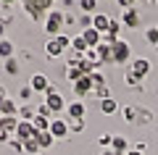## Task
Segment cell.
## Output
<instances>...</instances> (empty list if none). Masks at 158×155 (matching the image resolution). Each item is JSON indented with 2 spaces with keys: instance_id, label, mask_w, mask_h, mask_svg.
I'll return each mask as SVG.
<instances>
[{
  "instance_id": "7402d4cb",
  "label": "cell",
  "mask_w": 158,
  "mask_h": 155,
  "mask_svg": "<svg viewBox=\"0 0 158 155\" xmlns=\"http://www.w3.org/2000/svg\"><path fill=\"white\" fill-rule=\"evenodd\" d=\"M95 6H98V0H79V8L85 13H90V11H95Z\"/></svg>"
},
{
  "instance_id": "f35d334b",
  "label": "cell",
  "mask_w": 158,
  "mask_h": 155,
  "mask_svg": "<svg viewBox=\"0 0 158 155\" xmlns=\"http://www.w3.org/2000/svg\"><path fill=\"white\" fill-rule=\"evenodd\" d=\"M156 3H158V0H156Z\"/></svg>"
},
{
  "instance_id": "8d00e7d4",
  "label": "cell",
  "mask_w": 158,
  "mask_h": 155,
  "mask_svg": "<svg viewBox=\"0 0 158 155\" xmlns=\"http://www.w3.org/2000/svg\"><path fill=\"white\" fill-rule=\"evenodd\" d=\"M103 155H116V153H113V150H106V153H103Z\"/></svg>"
},
{
  "instance_id": "7c38bea8",
  "label": "cell",
  "mask_w": 158,
  "mask_h": 155,
  "mask_svg": "<svg viewBox=\"0 0 158 155\" xmlns=\"http://www.w3.org/2000/svg\"><path fill=\"white\" fill-rule=\"evenodd\" d=\"M71 50H74V55H77V58H82V55L87 53V50H90V47H87V42H85V37H82V34L71 37Z\"/></svg>"
},
{
  "instance_id": "ba28073f",
  "label": "cell",
  "mask_w": 158,
  "mask_h": 155,
  "mask_svg": "<svg viewBox=\"0 0 158 155\" xmlns=\"http://www.w3.org/2000/svg\"><path fill=\"white\" fill-rule=\"evenodd\" d=\"M82 37H85V42H87V47H98V45L103 42V34L98 32V29H85V32H82Z\"/></svg>"
},
{
  "instance_id": "e575fe53",
  "label": "cell",
  "mask_w": 158,
  "mask_h": 155,
  "mask_svg": "<svg viewBox=\"0 0 158 155\" xmlns=\"http://www.w3.org/2000/svg\"><path fill=\"white\" fill-rule=\"evenodd\" d=\"M0 97H6V87L3 84H0Z\"/></svg>"
},
{
  "instance_id": "9a60e30c",
  "label": "cell",
  "mask_w": 158,
  "mask_h": 155,
  "mask_svg": "<svg viewBox=\"0 0 158 155\" xmlns=\"http://www.w3.org/2000/svg\"><path fill=\"white\" fill-rule=\"evenodd\" d=\"M124 24L127 27H137V24H140V13H137L135 8H127L124 11Z\"/></svg>"
},
{
  "instance_id": "52a82bcc",
  "label": "cell",
  "mask_w": 158,
  "mask_h": 155,
  "mask_svg": "<svg viewBox=\"0 0 158 155\" xmlns=\"http://www.w3.org/2000/svg\"><path fill=\"white\" fill-rule=\"evenodd\" d=\"M92 29H98L100 34H106L108 29H111V18H108L106 13H95V16H92Z\"/></svg>"
},
{
  "instance_id": "603a6c76",
  "label": "cell",
  "mask_w": 158,
  "mask_h": 155,
  "mask_svg": "<svg viewBox=\"0 0 158 155\" xmlns=\"http://www.w3.org/2000/svg\"><path fill=\"white\" fill-rule=\"evenodd\" d=\"M69 129H71V132H82V129H85V118H71Z\"/></svg>"
},
{
  "instance_id": "83f0119b",
  "label": "cell",
  "mask_w": 158,
  "mask_h": 155,
  "mask_svg": "<svg viewBox=\"0 0 158 155\" xmlns=\"http://www.w3.org/2000/svg\"><path fill=\"white\" fill-rule=\"evenodd\" d=\"M127 84H140V76H137L135 71H129L127 74Z\"/></svg>"
},
{
  "instance_id": "ffe728a7",
  "label": "cell",
  "mask_w": 158,
  "mask_h": 155,
  "mask_svg": "<svg viewBox=\"0 0 158 155\" xmlns=\"http://www.w3.org/2000/svg\"><path fill=\"white\" fill-rule=\"evenodd\" d=\"M145 39L150 45H158V27H148L145 29Z\"/></svg>"
},
{
  "instance_id": "1f68e13d",
  "label": "cell",
  "mask_w": 158,
  "mask_h": 155,
  "mask_svg": "<svg viewBox=\"0 0 158 155\" xmlns=\"http://www.w3.org/2000/svg\"><path fill=\"white\" fill-rule=\"evenodd\" d=\"M140 116H142V121H150L153 113H150V111H140Z\"/></svg>"
},
{
  "instance_id": "9c48e42d",
  "label": "cell",
  "mask_w": 158,
  "mask_h": 155,
  "mask_svg": "<svg viewBox=\"0 0 158 155\" xmlns=\"http://www.w3.org/2000/svg\"><path fill=\"white\" fill-rule=\"evenodd\" d=\"M29 87H32V89H37V92H48V89H50V82H48V76H45V74H34V76H32V82H29Z\"/></svg>"
},
{
  "instance_id": "5b68a950",
  "label": "cell",
  "mask_w": 158,
  "mask_h": 155,
  "mask_svg": "<svg viewBox=\"0 0 158 155\" xmlns=\"http://www.w3.org/2000/svg\"><path fill=\"white\" fill-rule=\"evenodd\" d=\"M34 134H37V129H34V124H32V121H19V126H16V137L21 139V142L32 139Z\"/></svg>"
},
{
  "instance_id": "30bf717a",
  "label": "cell",
  "mask_w": 158,
  "mask_h": 155,
  "mask_svg": "<svg viewBox=\"0 0 158 155\" xmlns=\"http://www.w3.org/2000/svg\"><path fill=\"white\" fill-rule=\"evenodd\" d=\"M132 71H135L140 79H145L148 74H150V61H148V58H137V61L132 63Z\"/></svg>"
},
{
  "instance_id": "7a4b0ae2",
  "label": "cell",
  "mask_w": 158,
  "mask_h": 155,
  "mask_svg": "<svg viewBox=\"0 0 158 155\" xmlns=\"http://www.w3.org/2000/svg\"><path fill=\"white\" fill-rule=\"evenodd\" d=\"M45 105L50 108L53 113H61L63 108H66V100H63V95L58 92V89H53V87H50V89L45 92Z\"/></svg>"
},
{
  "instance_id": "f1b7e54d",
  "label": "cell",
  "mask_w": 158,
  "mask_h": 155,
  "mask_svg": "<svg viewBox=\"0 0 158 155\" xmlns=\"http://www.w3.org/2000/svg\"><path fill=\"white\" fill-rule=\"evenodd\" d=\"M19 97H21V100H29V97H32V87H24L21 92H19Z\"/></svg>"
},
{
  "instance_id": "4fadbf2b",
  "label": "cell",
  "mask_w": 158,
  "mask_h": 155,
  "mask_svg": "<svg viewBox=\"0 0 158 155\" xmlns=\"http://www.w3.org/2000/svg\"><path fill=\"white\" fill-rule=\"evenodd\" d=\"M45 53H48V58H58L63 53V47H61V42H58L56 37H50V39H48V45H45Z\"/></svg>"
},
{
  "instance_id": "2e32d148",
  "label": "cell",
  "mask_w": 158,
  "mask_h": 155,
  "mask_svg": "<svg viewBox=\"0 0 158 155\" xmlns=\"http://www.w3.org/2000/svg\"><path fill=\"white\" fill-rule=\"evenodd\" d=\"M113 153L121 155V153H129V142L124 137H113Z\"/></svg>"
},
{
  "instance_id": "74e56055",
  "label": "cell",
  "mask_w": 158,
  "mask_h": 155,
  "mask_svg": "<svg viewBox=\"0 0 158 155\" xmlns=\"http://www.w3.org/2000/svg\"><path fill=\"white\" fill-rule=\"evenodd\" d=\"M40 155H42V153H40Z\"/></svg>"
},
{
  "instance_id": "836d02e7",
  "label": "cell",
  "mask_w": 158,
  "mask_h": 155,
  "mask_svg": "<svg viewBox=\"0 0 158 155\" xmlns=\"http://www.w3.org/2000/svg\"><path fill=\"white\" fill-rule=\"evenodd\" d=\"M127 155H145V153H140V150H135V147H132V150H129Z\"/></svg>"
},
{
  "instance_id": "4316f807",
  "label": "cell",
  "mask_w": 158,
  "mask_h": 155,
  "mask_svg": "<svg viewBox=\"0 0 158 155\" xmlns=\"http://www.w3.org/2000/svg\"><path fill=\"white\" fill-rule=\"evenodd\" d=\"M56 39H58V42H61V47H63V50H66V47H71V39H69L66 34H58Z\"/></svg>"
},
{
  "instance_id": "e0dca14e",
  "label": "cell",
  "mask_w": 158,
  "mask_h": 155,
  "mask_svg": "<svg viewBox=\"0 0 158 155\" xmlns=\"http://www.w3.org/2000/svg\"><path fill=\"white\" fill-rule=\"evenodd\" d=\"M0 58H13V42H8V39H0Z\"/></svg>"
},
{
  "instance_id": "5bb4252c",
  "label": "cell",
  "mask_w": 158,
  "mask_h": 155,
  "mask_svg": "<svg viewBox=\"0 0 158 155\" xmlns=\"http://www.w3.org/2000/svg\"><path fill=\"white\" fill-rule=\"evenodd\" d=\"M34 139L40 142V147H50V145L56 142V137H53L50 132H37V134H34Z\"/></svg>"
},
{
  "instance_id": "d4e9b609",
  "label": "cell",
  "mask_w": 158,
  "mask_h": 155,
  "mask_svg": "<svg viewBox=\"0 0 158 155\" xmlns=\"http://www.w3.org/2000/svg\"><path fill=\"white\" fill-rule=\"evenodd\" d=\"M32 3L40 8V11H50V6H53V0H32Z\"/></svg>"
},
{
  "instance_id": "6da1fadb",
  "label": "cell",
  "mask_w": 158,
  "mask_h": 155,
  "mask_svg": "<svg viewBox=\"0 0 158 155\" xmlns=\"http://www.w3.org/2000/svg\"><path fill=\"white\" fill-rule=\"evenodd\" d=\"M66 21V16H63V11H48V18H45V32L53 34V37H58L61 34V24Z\"/></svg>"
},
{
  "instance_id": "3957f363",
  "label": "cell",
  "mask_w": 158,
  "mask_h": 155,
  "mask_svg": "<svg viewBox=\"0 0 158 155\" xmlns=\"http://www.w3.org/2000/svg\"><path fill=\"white\" fill-rule=\"evenodd\" d=\"M129 55H132V45L127 42V39H116V42H113V63L129 61Z\"/></svg>"
},
{
  "instance_id": "ac0fdd59",
  "label": "cell",
  "mask_w": 158,
  "mask_h": 155,
  "mask_svg": "<svg viewBox=\"0 0 158 155\" xmlns=\"http://www.w3.org/2000/svg\"><path fill=\"white\" fill-rule=\"evenodd\" d=\"M100 111H103V113H116V111H118V103H116L113 97H106V100L100 103Z\"/></svg>"
},
{
  "instance_id": "f546056e",
  "label": "cell",
  "mask_w": 158,
  "mask_h": 155,
  "mask_svg": "<svg viewBox=\"0 0 158 155\" xmlns=\"http://www.w3.org/2000/svg\"><path fill=\"white\" fill-rule=\"evenodd\" d=\"M108 32L118 37V32H121V24H118V21H111V29H108Z\"/></svg>"
},
{
  "instance_id": "4dcf8cb0",
  "label": "cell",
  "mask_w": 158,
  "mask_h": 155,
  "mask_svg": "<svg viewBox=\"0 0 158 155\" xmlns=\"http://www.w3.org/2000/svg\"><path fill=\"white\" fill-rule=\"evenodd\" d=\"M118 6H121V8L127 11V8H132V6H135V0H118Z\"/></svg>"
},
{
  "instance_id": "484cf974",
  "label": "cell",
  "mask_w": 158,
  "mask_h": 155,
  "mask_svg": "<svg viewBox=\"0 0 158 155\" xmlns=\"http://www.w3.org/2000/svg\"><path fill=\"white\" fill-rule=\"evenodd\" d=\"M37 116H42V118H48V116H53V111H50V108L45 105V103H42V105L37 108Z\"/></svg>"
},
{
  "instance_id": "d6986e66",
  "label": "cell",
  "mask_w": 158,
  "mask_h": 155,
  "mask_svg": "<svg viewBox=\"0 0 158 155\" xmlns=\"http://www.w3.org/2000/svg\"><path fill=\"white\" fill-rule=\"evenodd\" d=\"M24 153H29V155H40V142L37 139H27V142H24Z\"/></svg>"
},
{
  "instance_id": "8992f818",
  "label": "cell",
  "mask_w": 158,
  "mask_h": 155,
  "mask_svg": "<svg viewBox=\"0 0 158 155\" xmlns=\"http://www.w3.org/2000/svg\"><path fill=\"white\" fill-rule=\"evenodd\" d=\"M92 82H90V76H82V79H77V82H74V95H79V97H82V95H90L92 92Z\"/></svg>"
},
{
  "instance_id": "44dd1931",
  "label": "cell",
  "mask_w": 158,
  "mask_h": 155,
  "mask_svg": "<svg viewBox=\"0 0 158 155\" xmlns=\"http://www.w3.org/2000/svg\"><path fill=\"white\" fill-rule=\"evenodd\" d=\"M6 71L11 74V76L19 74V61H16V58H8V61H6Z\"/></svg>"
},
{
  "instance_id": "cb8c5ba5",
  "label": "cell",
  "mask_w": 158,
  "mask_h": 155,
  "mask_svg": "<svg viewBox=\"0 0 158 155\" xmlns=\"http://www.w3.org/2000/svg\"><path fill=\"white\" fill-rule=\"evenodd\" d=\"M98 145H100V147H108V145H113V134H100V137H98Z\"/></svg>"
},
{
  "instance_id": "277c9868",
  "label": "cell",
  "mask_w": 158,
  "mask_h": 155,
  "mask_svg": "<svg viewBox=\"0 0 158 155\" xmlns=\"http://www.w3.org/2000/svg\"><path fill=\"white\" fill-rule=\"evenodd\" d=\"M48 132H50V134H53L56 139H63V137H66L69 132H71V129H69V121H66V118L56 116V118L50 121V129H48Z\"/></svg>"
},
{
  "instance_id": "8fae6325",
  "label": "cell",
  "mask_w": 158,
  "mask_h": 155,
  "mask_svg": "<svg viewBox=\"0 0 158 155\" xmlns=\"http://www.w3.org/2000/svg\"><path fill=\"white\" fill-rule=\"evenodd\" d=\"M66 113H69V118H85V103H82V100L69 103V105H66Z\"/></svg>"
},
{
  "instance_id": "d6a6232c",
  "label": "cell",
  "mask_w": 158,
  "mask_h": 155,
  "mask_svg": "<svg viewBox=\"0 0 158 155\" xmlns=\"http://www.w3.org/2000/svg\"><path fill=\"white\" fill-rule=\"evenodd\" d=\"M3 34H6V21H0V39H3Z\"/></svg>"
},
{
  "instance_id": "d590c367",
  "label": "cell",
  "mask_w": 158,
  "mask_h": 155,
  "mask_svg": "<svg viewBox=\"0 0 158 155\" xmlns=\"http://www.w3.org/2000/svg\"><path fill=\"white\" fill-rule=\"evenodd\" d=\"M0 3H3V6H11V3H13V0H0Z\"/></svg>"
}]
</instances>
